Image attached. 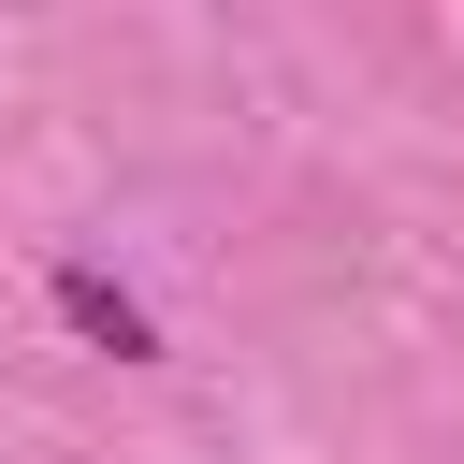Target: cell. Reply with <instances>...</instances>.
Instances as JSON below:
<instances>
[{
  "instance_id": "cell-1",
  "label": "cell",
  "mask_w": 464,
  "mask_h": 464,
  "mask_svg": "<svg viewBox=\"0 0 464 464\" xmlns=\"http://www.w3.org/2000/svg\"><path fill=\"white\" fill-rule=\"evenodd\" d=\"M44 304L72 319V348H102V362H160V319H145V290H116L102 261H44Z\"/></svg>"
}]
</instances>
